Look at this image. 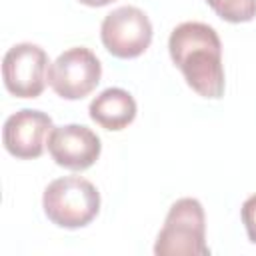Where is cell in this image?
I'll return each instance as SVG.
<instances>
[{"mask_svg":"<svg viewBox=\"0 0 256 256\" xmlns=\"http://www.w3.org/2000/svg\"><path fill=\"white\" fill-rule=\"evenodd\" d=\"M172 62L184 74L186 84L202 98L218 100L224 94L222 42L216 30L204 22H182L170 38Z\"/></svg>","mask_w":256,"mask_h":256,"instance_id":"1","label":"cell"},{"mask_svg":"<svg viewBox=\"0 0 256 256\" xmlns=\"http://www.w3.org/2000/svg\"><path fill=\"white\" fill-rule=\"evenodd\" d=\"M42 208L46 218L60 228H84L100 212V192L80 176L56 178L44 190Z\"/></svg>","mask_w":256,"mask_h":256,"instance_id":"2","label":"cell"},{"mask_svg":"<svg viewBox=\"0 0 256 256\" xmlns=\"http://www.w3.org/2000/svg\"><path fill=\"white\" fill-rule=\"evenodd\" d=\"M154 254L158 256H208L206 216L196 198L176 200L158 232Z\"/></svg>","mask_w":256,"mask_h":256,"instance_id":"3","label":"cell"},{"mask_svg":"<svg viewBox=\"0 0 256 256\" xmlns=\"http://www.w3.org/2000/svg\"><path fill=\"white\" fill-rule=\"evenodd\" d=\"M100 76V60L84 46L64 50L48 68V84L64 100H80L88 96L98 86Z\"/></svg>","mask_w":256,"mask_h":256,"instance_id":"4","label":"cell"},{"mask_svg":"<svg viewBox=\"0 0 256 256\" xmlns=\"http://www.w3.org/2000/svg\"><path fill=\"white\" fill-rule=\"evenodd\" d=\"M104 48L116 58H136L152 42L150 18L136 6H120L104 16L100 26Z\"/></svg>","mask_w":256,"mask_h":256,"instance_id":"5","label":"cell"},{"mask_svg":"<svg viewBox=\"0 0 256 256\" xmlns=\"http://www.w3.org/2000/svg\"><path fill=\"white\" fill-rule=\"evenodd\" d=\"M48 54L32 42L12 46L2 60L4 86L16 98H38L48 80Z\"/></svg>","mask_w":256,"mask_h":256,"instance_id":"6","label":"cell"},{"mask_svg":"<svg viewBox=\"0 0 256 256\" xmlns=\"http://www.w3.org/2000/svg\"><path fill=\"white\" fill-rule=\"evenodd\" d=\"M52 160L68 170H86L90 168L102 150L100 138L94 130L82 124L54 126L46 140Z\"/></svg>","mask_w":256,"mask_h":256,"instance_id":"7","label":"cell"},{"mask_svg":"<svg viewBox=\"0 0 256 256\" xmlns=\"http://www.w3.org/2000/svg\"><path fill=\"white\" fill-rule=\"evenodd\" d=\"M52 118L40 110H18L6 118L2 128V142L8 154L20 160L42 156L44 144L52 130Z\"/></svg>","mask_w":256,"mask_h":256,"instance_id":"8","label":"cell"},{"mask_svg":"<svg viewBox=\"0 0 256 256\" xmlns=\"http://www.w3.org/2000/svg\"><path fill=\"white\" fill-rule=\"evenodd\" d=\"M136 100L124 88H106L88 106L90 118L104 130H124L136 118Z\"/></svg>","mask_w":256,"mask_h":256,"instance_id":"9","label":"cell"},{"mask_svg":"<svg viewBox=\"0 0 256 256\" xmlns=\"http://www.w3.org/2000/svg\"><path fill=\"white\" fill-rule=\"evenodd\" d=\"M206 4L226 22H250L256 16V0H206Z\"/></svg>","mask_w":256,"mask_h":256,"instance_id":"10","label":"cell"},{"mask_svg":"<svg viewBox=\"0 0 256 256\" xmlns=\"http://www.w3.org/2000/svg\"><path fill=\"white\" fill-rule=\"evenodd\" d=\"M240 216H242V224L246 228L248 240L252 244H256V194H252L250 198L244 200V204L240 208Z\"/></svg>","mask_w":256,"mask_h":256,"instance_id":"11","label":"cell"},{"mask_svg":"<svg viewBox=\"0 0 256 256\" xmlns=\"http://www.w3.org/2000/svg\"><path fill=\"white\" fill-rule=\"evenodd\" d=\"M78 2H82L86 6H92V8H100V6H106V4H110L114 0H78Z\"/></svg>","mask_w":256,"mask_h":256,"instance_id":"12","label":"cell"}]
</instances>
